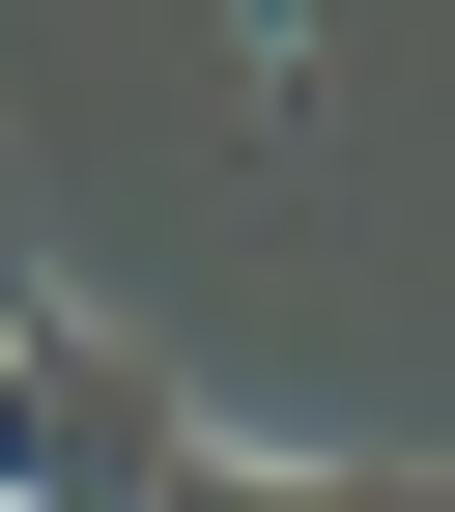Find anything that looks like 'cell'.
<instances>
[{
	"label": "cell",
	"mask_w": 455,
	"mask_h": 512,
	"mask_svg": "<svg viewBox=\"0 0 455 512\" xmlns=\"http://www.w3.org/2000/svg\"><path fill=\"white\" fill-rule=\"evenodd\" d=\"M171 456H200V399L114 313H0V484L29 512H171Z\"/></svg>",
	"instance_id": "cell-1"
},
{
	"label": "cell",
	"mask_w": 455,
	"mask_h": 512,
	"mask_svg": "<svg viewBox=\"0 0 455 512\" xmlns=\"http://www.w3.org/2000/svg\"><path fill=\"white\" fill-rule=\"evenodd\" d=\"M171 512H455V456H171Z\"/></svg>",
	"instance_id": "cell-2"
},
{
	"label": "cell",
	"mask_w": 455,
	"mask_h": 512,
	"mask_svg": "<svg viewBox=\"0 0 455 512\" xmlns=\"http://www.w3.org/2000/svg\"><path fill=\"white\" fill-rule=\"evenodd\" d=\"M0 512H29V484H0Z\"/></svg>",
	"instance_id": "cell-3"
}]
</instances>
